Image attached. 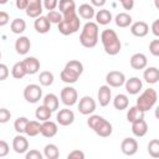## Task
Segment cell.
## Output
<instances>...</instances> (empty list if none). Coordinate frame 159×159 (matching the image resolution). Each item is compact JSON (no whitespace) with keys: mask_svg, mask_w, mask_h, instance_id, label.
I'll return each instance as SVG.
<instances>
[{"mask_svg":"<svg viewBox=\"0 0 159 159\" xmlns=\"http://www.w3.org/2000/svg\"><path fill=\"white\" fill-rule=\"evenodd\" d=\"M101 42L103 45L104 52L109 56H116L119 53L122 43L117 32L112 29H106L101 32Z\"/></svg>","mask_w":159,"mask_h":159,"instance_id":"6da1fadb","label":"cell"},{"mask_svg":"<svg viewBox=\"0 0 159 159\" xmlns=\"http://www.w3.org/2000/svg\"><path fill=\"white\" fill-rule=\"evenodd\" d=\"M99 37V30L98 25L93 21H88L83 25L81 35H80V42L86 48H93L98 43Z\"/></svg>","mask_w":159,"mask_h":159,"instance_id":"7a4b0ae2","label":"cell"},{"mask_svg":"<svg viewBox=\"0 0 159 159\" xmlns=\"http://www.w3.org/2000/svg\"><path fill=\"white\" fill-rule=\"evenodd\" d=\"M157 101H158V93H157V91H155L154 88H148V89H145V91L138 97L135 106H137L140 111L147 112V111L152 109V108L155 106Z\"/></svg>","mask_w":159,"mask_h":159,"instance_id":"3957f363","label":"cell"},{"mask_svg":"<svg viewBox=\"0 0 159 159\" xmlns=\"http://www.w3.org/2000/svg\"><path fill=\"white\" fill-rule=\"evenodd\" d=\"M24 98L29 103H37L42 98V89L39 84H27L24 89Z\"/></svg>","mask_w":159,"mask_h":159,"instance_id":"277c9868","label":"cell"},{"mask_svg":"<svg viewBox=\"0 0 159 159\" xmlns=\"http://www.w3.org/2000/svg\"><path fill=\"white\" fill-rule=\"evenodd\" d=\"M60 97H61V102L67 106V107H71V106H75L77 103V99H78V93L77 91L71 87V86H66L61 89V93H60Z\"/></svg>","mask_w":159,"mask_h":159,"instance_id":"5b68a950","label":"cell"},{"mask_svg":"<svg viewBox=\"0 0 159 159\" xmlns=\"http://www.w3.org/2000/svg\"><path fill=\"white\" fill-rule=\"evenodd\" d=\"M96 101L91 96H83L78 102V111L83 116H89L96 111Z\"/></svg>","mask_w":159,"mask_h":159,"instance_id":"8992f818","label":"cell"},{"mask_svg":"<svg viewBox=\"0 0 159 159\" xmlns=\"http://www.w3.org/2000/svg\"><path fill=\"white\" fill-rule=\"evenodd\" d=\"M106 82L109 87H114V88H118L120 86L124 84L125 82V76L123 72L120 71H109L107 75H106Z\"/></svg>","mask_w":159,"mask_h":159,"instance_id":"52a82bcc","label":"cell"},{"mask_svg":"<svg viewBox=\"0 0 159 159\" xmlns=\"http://www.w3.org/2000/svg\"><path fill=\"white\" fill-rule=\"evenodd\" d=\"M56 119H57V123L60 125L67 127V125H71L75 122V113L68 108H63V109H60L57 112Z\"/></svg>","mask_w":159,"mask_h":159,"instance_id":"ba28073f","label":"cell"},{"mask_svg":"<svg viewBox=\"0 0 159 159\" xmlns=\"http://www.w3.org/2000/svg\"><path fill=\"white\" fill-rule=\"evenodd\" d=\"M93 130H94V133L97 134V135H99V137H102V138H107V137H109L111 134H112V130H113V128H112V124L107 120V119H104L103 117L99 119V122L96 124V127L93 128Z\"/></svg>","mask_w":159,"mask_h":159,"instance_id":"9c48e42d","label":"cell"},{"mask_svg":"<svg viewBox=\"0 0 159 159\" xmlns=\"http://www.w3.org/2000/svg\"><path fill=\"white\" fill-rule=\"evenodd\" d=\"M27 7L25 9L26 15L29 17L36 19L40 15H42V0H27Z\"/></svg>","mask_w":159,"mask_h":159,"instance_id":"30bf717a","label":"cell"},{"mask_svg":"<svg viewBox=\"0 0 159 159\" xmlns=\"http://www.w3.org/2000/svg\"><path fill=\"white\" fill-rule=\"evenodd\" d=\"M120 150L124 155H134L138 152V142L134 138H124L120 143Z\"/></svg>","mask_w":159,"mask_h":159,"instance_id":"8fae6325","label":"cell"},{"mask_svg":"<svg viewBox=\"0 0 159 159\" xmlns=\"http://www.w3.org/2000/svg\"><path fill=\"white\" fill-rule=\"evenodd\" d=\"M57 130H58V127H57V123L47 119V120H43L41 123V128H40V134L43 135L45 138H52L57 134Z\"/></svg>","mask_w":159,"mask_h":159,"instance_id":"7c38bea8","label":"cell"},{"mask_svg":"<svg viewBox=\"0 0 159 159\" xmlns=\"http://www.w3.org/2000/svg\"><path fill=\"white\" fill-rule=\"evenodd\" d=\"M124 86H125V91L129 94H138L142 91L143 82L139 77H130L129 80H125Z\"/></svg>","mask_w":159,"mask_h":159,"instance_id":"4fadbf2b","label":"cell"},{"mask_svg":"<svg viewBox=\"0 0 159 159\" xmlns=\"http://www.w3.org/2000/svg\"><path fill=\"white\" fill-rule=\"evenodd\" d=\"M12 149L17 154L26 153L29 150V142H27V139L24 135H21V134L15 135L14 139H12Z\"/></svg>","mask_w":159,"mask_h":159,"instance_id":"5bb4252c","label":"cell"},{"mask_svg":"<svg viewBox=\"0 0 159 159\" xmlns=\"http://www.w3.org/2000/svg\"><path fill=\"white\" fill-rule=\"evenodd\" d=\"M130 32L135 37H144L149 32V26L144 21H135L130 24Z\"/></svg>","mask_w":159,"mask_h":159,"instance_id":"9a60e30c","label":"cell"},{"mask_svg":"<svg viewBox=\"0 0 159 159\" xmlns=\"http://www.w3.org/2000/svg\"><path fill=\"white\" fill-rule=\"evenodd\" d=\"M129 63H130V67L134 70H144L148 65V60H147V56L144 53L138 52V53L132 55Z\"/></svg>","mask_w":159,"mask_h":159,"instance_id":"2e32d148","label":"cell"},{"mask_svg":"<svg viewBox=\"0 0 159 159\" xmlns=\"http://www.w3.org/2000/svg\"><path fill=\"white\" fill-rule=\"evenodd\" d=\"M97 97H98L99 106H102V107L108 106L109 102H111V99H112V92H111L109 86H108V84H103V86H101L99 89H98Z\"/></svg>","mask_w":159,"mask_h":159,"instance_id":"e0dca14e","label":"cell"},{"mask_svg":"<svg viewBox=\"0 0 159 159\" xmlns=\"http://www.w3.org/2000/svg\"><path fill=\"white\" fill-rule=\"evenodd\" d=\"M22 63H24L26 75H35L40 70V61L36 57H32V56L26 57L25 60H22Z\"/></svg>","mask_w":159,"mask_h":159,"instance_id":"ac0fdd59","label":"cell"},{"mask_svg":"<svg viewBox=\"0 0 159 159\" xmlns=\"http://www.w3.org/2000/svg\"><path fill=\"white\" fill-rule=\"evenodd\" d=\"M34 27H35V30H36L39 34H47V32L50 31V29H51V22L47 20L46 16L40 15L39 17L35 19Z\"/></svg>","mask_w":159,"mask_h":159,"instance_id":"d6986e66","label":"cell"},{"mask_svg":"<svg viewBox=\"0 0 159 159\" xmlns=\"http://www.w3.org/2000/svg\"><path fill=\"white\" fill-rule=\"evenodd\" d=\"M30 47H31V42L26 36H20L15 41V50L19 55H26L30 51Z\"/></svg>","mask_w":159,"mask_h":159,"instance_id":"ffe728a7","label":"cell"},{"mask_svg":"<svg viewBox=\"0 0 159 159\" xmlns=\"http://www.w3.org/2000/svg\"><path fill=\"white\" fill-rule=\"evenodd\" d=\"M147 132H148V124L144 120V118L143 119H139V120H135V122L132 123V133L135 137L142 138V137H144L147 134Z\"/></svg>","mask_w":159,"mask_h":159,"instance_id":"44dd1931","label":"cell"},{"mask_svg":"<svg viewBox=\"0 0 159 159\" xmlns=\"http://www.w3.org/2000/svg\"><path fill=\"white\" fill-rule=\"evenodd\" d=\"M76 12L83 20H92L94 17V14H96L94 7L92 5H89V4H82V5H80V7L77 9Z\"/></svg>","mask_w":159,"mask_h":159,"instance_id":"7402d4cb","label":"cell"},{"mask_svg":"<svg viewBox=\"0 0 159 159\" xmlns=\"http://www.w3.org/2000/svg\"><path fill=\"white\" fill-rule=\"evenodd\" d=\"M94 17H96V24L97 25L106 26L112 21V12L107 9H101L94 14Z\"/></svg>","mask_w":159,"mask_h":159,"instance_id":"603a6c76","label":"cell"},{"mask_svg":"<svg viewBox=\"0 0 159 159\" xmlns=\"http://www.w3.org/2000/svg\"><path fill=\"white\" fill-rule=\"evenodd\" d=\"M143 78L149 84L158 83V81H159V70L157 67H148L143 73Z\"/></svg>","mask_w":159,"mask_h":159,"instance_id":"cb8c5ba5","label":"cell"},{"mask_svg":"<svg viewBox=\"0 0 159 159\" xmlns=\"http://www.w3.org/2000/svg\"><path fill=\"white\" fill-rule=\"evenodd\" d=\"M42 101H43V106H46L51 112H55V111L58 109L60 102H58V97H57L56 94H53V93H47V94L43 97Z\"/></svg>","mask_w":159,"mask_h":159,"instance_id":"d4e9b609","label":"cell"},{"mask_svg":"<svg viewBox=\"0 0 159 159\" xmlns=\"http://www.w3.org/2000/svg\"><path fill=\"white\" fill-rule=\"evenodd\" d=\"M128 104H129V99H128V97H127L125 94H123V93L117 94V96L114 97V99H113V106H114V108L118 109V111H124V109H127V108H128Z\"/></svg>","mask_w":159,"mask_h":159,"instance_id":"484cf974","label":"cell"},{"mask_svg":"<svg viewBox=\"0 0 159 159\" xmlns=\"http://www.w3.org/2000/svg\"><path fill=\"white\" fill-rule=\"evenodd\" d=\"M144 113H145V112L140 111L137 106H133V107H130V108L128 109V112H127V119H128V122L133 123V122H135V120L143 119V118H144Z\"/></svg>","mask_w":159,"mask_h":159,"instance_id":"4316f807","label":"cell"},{"mask_svg":"<svg viewBox=\"0 0 159 159\" xmlns=\"http://www.w3.org/2000/svg\"><path fill=\"white\" fill-rule=\"evenodd\" d=\"M10 29H11L12 34L20 35V34H22L26 30V22H25L24 19H20V17L14 19L11 21V24H10Z\"/></svg>","mask_w":159,"mask_h":159,"instance_id":"83f0119b","label":"cell"},{"mask_svg":"<svg viewBox=\"0 0 159 159\" xmlns=\"http://www.w3.org/2000/svg\"><path fill=\"white\" fill-rule=\"evenodd\" d=\"M43 157L46 159H57L60 157V150L56 144H46L43 148Z\"/></svg>","mask_w":159,"mask_h":159,"instance_id":"f1b7e54d","label":"cell"},{"mask_svg":"<svg viewBox=\"0 0 159 159\" xmlns=\"http://www.w3.org/2000/svg\"><path fill=\"white\" fill-rule=\"evenodd\" d=\"M60 12L63 15V14H67L70 11H75L76 10V2L75 0H58V5H57Z\"/></svg>","mask_w":159,"mask_h":159,"instance_id":"f546056e","label":"cell"},{"mask_svg":"<svg viewBox=\"0 0 159 159\" xmlns=\"http://www.w3.org/2000/svg\"><path fill=\"white\" fill-rule=\"evenodd\" d=\"M114 21H116V25L118 27H128L132 24V16L127 12H119L116 16Z\"/></svg>","mask_w":159,"mask_h":159,"instance_id":"4dcf8cb0","label":"cell"},{"mask_svg":"<svg viewBox=\"0 0 159 159\" xmlns=\"http://www.w3.org/2000/svg\"><path fill=\"white\" fill-rule=\"evenodd\" d=\"M40 128H41V123L39 120H29L25 129V134L29 137H36L37 134H40Z\"/></svg>","mask_w":159,"mask_h":159,"instance_id":"1f68e13d","label":"cell"},{"mask_svg":"<svg viewBox=\"0 0 159 159\" xmlns=\"http://www.w3.org/2000/svg\"><path fill=\"white\" fill-rule=\"evenodd\" d=\"M65 68H67L68 71L76 73L77 76H81L83 72V65L82 62H80L78 60H71L65 65Z\"/></svg>","mask_w":159,"mask_h":159,"instance_id":"d6a6232c","label":"cell"},{"mask_svg":"<svg viewBox=\"0 0 159 159\" xmlns=\"http://www.w3.org/2000/svg\"><path fill=\"white\" fill-rule=\"evenodd\" d=\"M51 114H52V112L46 106H43V104L40 106V107H37L36 108V112H35V117L40 122H43V120L50 119L51 118Z\"/></svg>","mask_w":159,"mask_h":159,"instance_id":"836d02e7","label":"cell"},{"mask_svg":"<svg viewBox=\"0 0 159 159\" xmlns=\"http://www.w3.org/2000/svg\"><path fill=\"white\" fill-rule=\"evenodd\" d=\"M11 75H12V77L16 78V80H21V78H24V77L26 76V71H25V67H24L22 61H19V62H16V63L12 66V68H11Z\"/></svg>","mask_w":159,"mask_h":159,"instance_id":"e575fe53","label":"cell"},{"mask_svg":"<svg viewBox=\"0 0 159 159\" xmlns=\"http://www.w3.org/2000/svg\"><path fill=\"white\" fill-rule=\"evenodd\" d=\"M60 78L65 83H75V82H77V80L80 78V76H77L76 73L68 71L67 68H63L61 71V73H60Z\"/></svg>","mask_w":159,"mask_h":159,"instance_id":"d590c367","label":"cell"},{"mask_svg":"<svg viewBox=\"0 0 159 159\" xmlns=\"http://www.w3.org/2000/svg\"><path fill=\"white\" fill-rule=\"evenodd\" d=\"M53 80H55V77H53L52 72H50V71H42V72L40 73V76H39L40 84H42V86H45V87L51 86V84L53 83Z\"/></svg>","mask_w":159,"mask_h":159,"instance_id":"8d00e7d4","label":"cell"},{"mask_svg":"<svg viewBox=\"0 0 159 159\" xmlns=\"http://www.w3.org/2000/svg\"><path fill=\"white\" fill-rule=\"evenodd\" d=\"M27 123H29V118H26V117H19L14 122V128H15V130L19 134H22V133H25V129H26Z\"/></svg>","mask_w":159,"mask_h":159,"instance_id":"74e56055","label":"cell"},{"mask_svg":"<svg viewBox=\"0 0 159 159\" xmlns=\"http://www.w3.org/2000/svg\"><path fill=\"white\" fill-rule=\"evenodd\" d=\"M148 153L152 158H159V140L152 139L148 144Z\"/></svg>","mask_w":159,"mask_h":159,"instance_id":"f35d334b","label":"cell"},{"mask_svg":"<svg viewBox=\"0 0 159 159\" xmlns=\"http://www.w3.org/2000/svg\"><path fill=\"white\" fill-rule=\"evenodd\" d=\"M47 20L51 22V24H58L61 20H62V14L60 11H56V10H50L46 15Z\"/></svg>","mask_w":159,"mask_h":159,"instance_id":"ab89813d","label":"cell"},{"mask_svg":"<svg viewBox=\"0 0 159 159\" xmlns=\"http://www.w3.org/2000/svg\"><path fill=\"white\" fill-rule=\"evenodd\" d=\"M11 118V112L6 108H0V123L4 124V123H7Z\"/></svg>","mask_w":159,"mask_h":159,"instance_id":"60d3db41","label":"cell"},{"mask_svg":"<svg viewBox=\"0 0 159 159\" xmlns=\"http://www.w3.org/2000/svg\"><path fill=\"white\" fill-rule=\"evenodd\" d=\"M149 51H150V53H152L153 56H155V57L159 56V40H158V39L153 40V41L149 43Z\"/></svg>","mask_w":159,"mask_h":159,"instance_id":"b9f144b4","label":"cell"},{"mask_svg":"<svg viewBox=\"0 0 159 159\" xmlns=\"http://www.w3.org/2000/svg\"><path fill=\"white\" fill-rule=\"evenodd\" d=\"M25 158L26 159H42L43 158V154L40 153L36 149H31L30 152H26L25 153Z\"/></svg>","mask_w":159,"mask_h":159,"instance_id":"7bdbcfd3","label":"cell"},{"mask_svg":"<svg viewBox=\"0 0 159 159\" xmlns=\"http://www.w3.org/2000/svg\"><path fill=\"white\" fill-rule=\"evenodd\" d=\"M58 5V0H42V6L46 10H55Z\"/></svg>","mask_w":159,"mask_h":159,"instance_id":"ee69618b","label":"cell"},{"mask_svg":"<svg viewBox=\"0 0 159 159\" xmlns=\"http://www.w3.org/2000/svg\"><path fill=\"white\" fill-rule=\"evenodd\" d=\"M101 118H102V116H98V114H92V116H89V118L87 119V125H88L91 129H93V128L96 127V124L99 122Z\"/></svg>","mask_w":159,"mask_h":159,"instance_id":"f6af8a7d","label":"cell"},{"mask_svg":"<svg viewBox=\"0 0 159 159\" xmlns=\"http://www.w3.org/2000/svg\"><path fill=\"white\" fill-rule=\"evenodd\" d=\"M67 159H84V153H83L82 150L75 149V150H72L71 153H68Z\"/></svg>","mask_w":159,"mask_h":159,"instance_id":"bcb514c9","label":"cell"},{"mask_svg":"<svg viewBox=\"0 0 159 159\" xmlns=\"http://www.w3.org/2000/svg\"><path fill=\"white\" fill-rule=\"evenodd\" d=\"M10 152V147L5 140H0V158H4L9 154Z\"/></svg>","mask_w":159,"mask_h":159,"instance_id":"7dc6e473","label":"cell"},{"mask_svg":"<svg viewBox=\"0 0 159 159\" xmlns=\"http://www.w3.org/2000/svg\"><path fill=\"white\" fill-rule=\"evenodd\" d=\"M9 67L5 63H0V81H5L9 77Z\"/></svg>","mask_w":159,"mask_h":159,"instance_id":"c3c4849f","label":"cell"},{"mask_svg":"<svg viewBox=\"0 0 159 159\" xmlns=\"http://www.w3.org/2000/svg\"><path fill=\"white\" fill-rule=\"evenodd\" d=\"M10 21V16L6 11H0V27L7 25Z\"/></svg>","mask_w":159,"mask_h":159,"instance_id":"681fc988","label":"cell"},{"mask_svg":"<svg viewBox=\"0 0 159 159\" xmlns=\"http://www.w3.org/2000/svg\"><path fill=\"white\" fill-rule=\"evenodd\" d=\"M124 10H132L134 6V0H118Z\"/></svg>","mask_w":159,"mask_h":159,"instance_id":"f907efd6","label":"cell"},{"mask_svg":"<svg viewBox=\"0 0 159 159\" xmlns=\"http://www.w3.org/2000/svg\"><path fill=\"white\" fill-rule=\"evenodd\" d=\"M27 0H15V5L19 10H25L27 7Z\"/></svg>","mask_w":159,"mask_h":159,"instance_id":"816d5d0a","label":"cell"},{"mask_svg":"<svg viewBox=\"0 0 159 159\" xmlns=\"http://www.w3.org/2000/svg\"><path fill=\"white\" fill-rule=\"evenodd\" d=\"M152 31L154 36H159V20H154V22L152 24Z\"/></svg>","mask_w":159,"mask_h":159,"instance_id":"f5cc1de1","label":"cell"},{"mask_svg":"<svg viewBox=\"0 0 159 159\" xmlns=\"http://www.w3.org/2000/svg\"><path fill=\"white\" fill-rule=\"evenodd\" d=\"M92 6H97V7H102L106 4V0H91Z\"/></svg>","mask_w":159,"mask_h":159,"instance_id":"db71d44e","label":"cell"},{"mask_svg":"<svg viewBox=\"0 0 159 159\" xmlns=\"http://www.w3.org/2000/svg\"><path fill=\"white\" fill-rule=\"evenodd\" d=\"M154 2H155V7L159 9V0H154Z\"/></svg>","mask_w":159,"mask_h":159,"instance_id":"11a10c76","label":"cell"},{"mask_svg":"<svg viewBox=\"0 0 159 159\" xmlns=\"http://www.w3.org/2000/svg\"><path fill=\"white\" fill-rule=\"evenodd\" d=\"M7 1H9V0H0V4H1V5H4V4H6Z\"/></svg>","mask_w":159,"mask_h":159,"instance_id":"9f6ffc18","label":"cell"},{"mask_svg":"<svg viewBox=\"0 0 159 159\" xmlns=\"http://www.w3.org/2000/svg\"><path fill=\"white\" fill-rule=\"evenodd\" d=\"M0 60H1V51H0Z\"/></svg>","mask_w":159,"mask_h":159,"instance_id":"6f0895ef","label":"cell"}]
</instances>
